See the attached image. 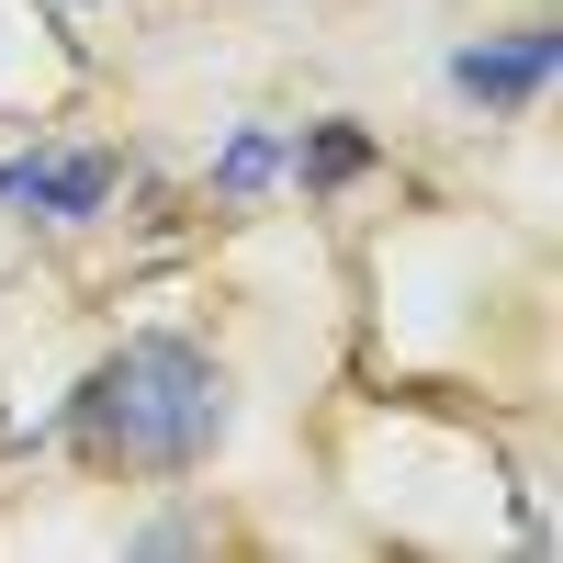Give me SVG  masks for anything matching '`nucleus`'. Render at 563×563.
<instances>
[{"label":"nucleus","mask_w":563,"mask_h":563,"mask_svg":"<svg viewBox=\"0 0 563 563\" xmlns=\"http://www.w3.org/2000/svg\"><path fill=\"white\" fill-rule=\"evenodd\" d=\"M225 372L192 350V339H124L102 372L79 384V451L90 462H124V474H192V462L225 440Z\"/></svg>","instance_id":"obj_1"},{"label":"nucleus","mask_w":563,"mask_h":563,"mask_svg":"<svg viewBox=\"0 0 563 563\" xmlns=\"http://www.w3.org/2000/svg\"><path fill=\"white\" fill-rule=\"evenodd\" d=\"M0 192L34 203V214H102L113 203V158H12Z\"/></svg>","instance_id":"obj_2"},{"label":"nucleus","mask_w":563,"mask_h":563,"mask_svg":"<svg viewBox=\"0 0 563 563\" xmlns=\"http://www.w3.org/2000/svg\"><path fill=\"white\" fill-rule=\"evenodd\" d=\"M451 79L474 90V102H530V90L552 79V34H507V45H462Z\"/></svg>","instance_id":"obj_3"},{"label":"nucleus","mask_w":563,"mask_h":563,"mask_svg":"<svg viewBox=\"0 0 563 563\" xmlns=\"http://www.w3.org/2000/svg\"><path fill=\"white\" fill-rule=\"evenodd\" d=\"M271 169H282V135H271V124H249L238 147L214 158V192H225V203H249V192H271Z\"/></svg>","instance_id":"obj_4"}]
</instances>
